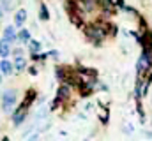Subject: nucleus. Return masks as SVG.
I'll return each mask as SVG.
<instances>
[{
  "mask_svg": "<svg viewBox=\"0 0 152 141\" xmlns=\"http://www.w3.org/2000/svg\"><path fill=\"white\" fill-rule=\"evenodd\" d=\"M16 92L14 90H5L4 94H2V109H4V113H12L14 111V106H16Z\"/></svg>",
  "mask_w": 152,
  "mask_h": 141,
  "instance_id": "nucleus-1",
  "label": "nucleus"
},
{
  "mask_svg": "<svg viewBox=\"0 0 152 141\" xmlns=\"http://www.w3.org/2000/svg\"><path fill=\"white\" fill-rule=\"evenodd\" d=\"M151 55L147 53V51H143L142 53V57L138 58V62H136V70H138V74H143V72H147V70L151 69Z\"/></svg>",
  "mask_w": 152,
  "mask_h": 141,
  "instance_id": "nucleus-2",
  "label": "nucleus"
},
{
  "mask_svg": "<svg viewBox=\"0 0 152 141\" xmlns=\"http://www.w3.org/2000/svg\"><path fill=\"white\" fill-rule=\"evenodd\" d=\"M9 53H11V42L2 37L0 39V57L5 58V57H9Z\"/></svg>",
  "mask_w": 152,
  "mask_h": 141,
  "instance_id": "nucleus-3",
  "label": "nucleus"
},
{
  "mask_svg": "<svg viewBox=\"0 0 152 141\" xmlns=\"http://www.w3.org/2000/svg\"><path fill=\"white\" fill-rule=\"evenodd\" d=\"M25 21H27V11H25V9H20V11L14 14V25H16V27H21Z\"/></svg>",
  "mask_w": 152,
  "mask_h": 141,
  "instance_id": "nucleus-4",
  "label": "nucleus"
},
{
  "mask_svg": "<svg viewBox=\"0 0 152 141\" xmlns=\"http://www.w3.org/2000/svg\"><path fill=\"white\" fill-rule=\"evenodd\" d=\"M4 39H7L9 42H14L16 41V30H14V27H5L4 28Z\"/></svg>",
  "mask_w": 152,
  "mask_h": 141,
  "instance_id": "nucleus-5",
  "label": "nucleus"
},
{
  "mask_svg": "<svg viewBox=\"0 0 152 141\" xmlns=\"http://www.w3.org/2000/svg\"><path fill=\"white\" fill-rule=\"evenodd\" d=\"M16 41H20L21 44H28V41H30V32H28L27 28L20 30V32L16 34Z\"/></svg>",
  "mask_w": 152,
  "mask_h": 141,
  "instance_id": "nucleus-6",
  "label": "nucleus"
},
{
  "mask_svg": "<svg viewBox=\"0 0 152 141\" xmlns=\"http://www.w3.org/2000/svg\"><path fill=\"white\" fill-rule=\"evenodd\" d=\"M27 67V60L21 57V55H16L14 57V69L16 70H23Z\"/></svg>",
  "mask_w": 152,
  "mask_h": 141,
  "instance_id": "nucleus-7",
  "label": "nucleus"
},
{
  "mask_svg": "<svg viewBox=\"0 0 152 141\" xmlns=\"http://www.w3.org/2000/svg\"><path fill=\"white\" fill-rule=\"evenodd\" d=\"M12 67H14V65H12L11 62H7L5 58H4V60L0 62V72H2V74H5V76L12 72Z\"/></svg>",
  "mask_w": 152,
  "mask_h": 141,
  "instance_id": "nucleus-8",
  "label": "nucleus"
},
{
  "mask_svg": "<svg viewBox=\"0 0 152 141\" xmlns=\"http://www.w3.org/2000/svg\"><path fill=\"white\" fill-rule=\"evenodd\" d=\"M67 95H69V86L67 85H62L58 88V92H57V101H64Z\"/></svg>",
  "mask_w": 152,
  "mask_h": 141,
  "instance_id": "nucleus-9",
  "label": "nucleus"
},
{
  "mask_svg": "<svg viewBox=\"0 0 152 141\" xmlns=\"http://www.w3.org/2000/svg\"><path fill=\"white\" fill-rule=\"evenodd\" d=\"M23 118H25V108H20V109L14 113V118H12L14 125H20V124L23 122Z\"/></svg>",
  "mask_w": 152,
  "mask_h": 141,
  "instance_id": "nucleus-10",
  "label": "nucleus"
},
{
  "mask_svg": "<svg viewBox=\"0 0 152 141\" xmlns=\"http://www.w3.org/2000/svg\"><path fill=\"white\" fill-rule=\"evenodd\" d=\"M39 18H41L42 21H46V20L50 18V14H48V7H46L44 4H41V5H39Z\"/></svg>",
  "mask_w": 152,
  "mask_h": 141,
  "instance_id": "nucleus-11",
  "label": "nucleus"
},
{
  "mask_svg": "<svg viewBox=\"0 0 152 141\" xmlns=\"http://www.w3.org/2000/svg\"><path fill=\"white\" fill-rule=\"evenodd\" d=\"M28 49H30L32 53H37L39 49H41V42H39V41H34V39H30V41H28Z\"/></svg>",
  "mask_w": 152,
  "mask_h": 141,
  "instance_id": "nucleus-12",
  "label": "nucleus"
},
{
  "mask_svg": "<svg viewBox=\"0 0 152 141\" xmlns=\"http://www.w3.org/2000/svg\"><path fill=\"white\" fill-rule=\"evenodd\" d=\"M28 70H30V74H34V76L37 74V69H36V67H30V69H28Z\"/></svg>",
  "mask_w": 152,
  "mask_h": 141,
  "instance_id": "nucleus-13",
  "label": "nucleus"
},
{
  "mask_svg": "<svg viewBox=\"0 0 152 141\" xmlns=\"http://www.w3.org/2000/svg\"><path fill=\"white\" fill-rule=\"evenodd\" d=\"M0 85H2V78H0Z\"/></svg>",
  "mask_w": 152,
  "mask_h": 141,
  "instance_id": "nucleus-14",
  "label": "nucleus"
},
{
  "mask_svg": "<svg viewBox=\"0 0 152 141\" xmlns=\"http://www.w3.org/2000/svg\"><path fill=\"white\" fill-rule=\"evenodd\" d=\"M0 14H2V7H0Z\"/></svg>",
  "mask_w": 152,
  "mask_h": 141,
  "instance_id": "nucleus-15",
  "label": "nucleus"
}]
</instances>
